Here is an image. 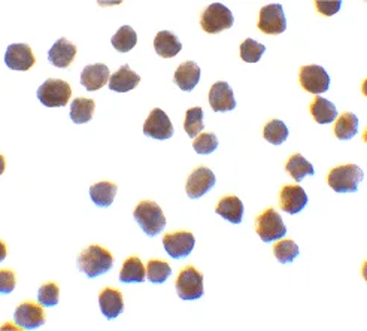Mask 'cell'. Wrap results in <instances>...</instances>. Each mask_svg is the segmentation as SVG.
<instances>
[{
  "label": "cell",
  "instance_id": "obj_14",
  "mask_svg": "<svg viewBox=\"0 0 367 331\" xmlns=\"http://www.w3.org/2000/svg\"><path fill=\"white\" fill-rule=\"evenodd\" d=\"M14 321L21 328L34 330L45 323V314L39 304L26 302L17 307L14 314Z\"/></svg>",
  "mask_w": 367,
  "mask_h": 331
},
{
  "label": "cell",
  "instance_id": "obj_13",
  "mask_svg": "<svg viewBox=\"0 0 367 331\" xmlns=\"http://www.w3.org/2000/svg\"><path fill=\"white\" fill-rule=\"evenodd\" d=\"M5 63L13 71L26 72L32 69L36 59L32 52V48L27 43H13L9 45L5 52Z\"/></svg>",
  "mask_w": 367,
  "mask_h": 331
},
{
  "label": "cell",
  "instance_id": "obj_38",
  "mask_svg": "<svg viewBox=\"0 0 367 331\" xmlns=\"http://www.w3.org/2000/svg\"><path fill=\"white\" fill-rule=\"evenodd\" d=\"M14 288H15L14 272L11 270L0 272V291H2V294H9Z\"/></svg>",
  "mask_w": 367,
  "mask_h": 331
},
{
  "label": "cell",
  "instance_id": "obj_17",
  "mask_svg": "<svg viewBox=\"0 0 367 331\" xmlns=\"http://www.w3.org/2000/svg\"><path fill=\"white\" fill-rule=\"evenodd\" d=\"M109 79H111L109 67L106 64H102V63L85 66L83 73H81V84L88 91L100 90L102 87H105L108 84Z\"/></svg>",
  "mask_w": 367,
  "mask_h": 331
},
{
  "label": "cell",
  "instance_id": "obj_9",
  "mask_svg": "<svg viewBox=\"0 0 367 331\" xmlns=\"http://www.w3.org/2000/svg\"><path fill=\"white\" fill-rule=\"evenodd\" d=\"M258 29L265 35H281L286 29V18L279 3L268 5L260 10Z\"/></svg>",
  "mask_w": 367,
  "mask_h": 331
},
{
  "label": "cell",
  "instance_id": "obj_33",
  "mask_svg": "<svg viewBox=\"0 0 367 331\" xmlns=\"http://www.w3.org/2000/svg\"><path fill=\"white\" fill-rule=\"evenodd\" d=\"M205 129L203 125V109L191 108L186 113V121H184V130L190 138H198L199 133Z\"/></svg>",
  "mask_w": 367,
  "mask_h": 331
},
{
  "label": "cell",
  "instance_id": "obj_34",
  "mask_svg": "<svg viewBox=\"0 0 367 331\" xmlns=\"http://www.w3.org/2000/svg\"><path fill=\"white\" fill-rule=\"evenodd\" d=\"M266 47L254 39H247L240 45V59L245 63H257L260 62L261 55L265 54Z\"/></svg>",
  "mask_w": 367,
  "mask_h": 331
},
{
  "label": "cell",
  "instance_id": "obj_20",
  "mask_svg": "<svg viewBox=\"0 0 367 331\" xmlns=\"http://www.w3.org/2000/svg\"><path fill=\"white\" fill-rule=\"evenodd\" d=\"M141 83V76L134 73L129 64L121 66L120 69L113 73L109 79V88L117 93H127L136 88Z\"/></svg>",
  "mask_w": 367,
  "mask_h": 331
},
{
  "label": "cell",
  "instance_id": "obj_5",
  "mask_svg": "<svg viewBox=\"0 0 367 331\" xmlns=\"http://www.w3.org/2000/svg\"><path fill=\"white\" fill-rule=\"evenodd\" d=\"M233 22H235V18H233L232 10L227 6H224L223 3L209 5L208 8H206V10L202 15V20H200L202 29L206 33H209V35H216V33H220L223 30L232 29Z\"/></svg>",
  "mask_w": 367,
  "mask_h": 331
},
{
  "label": "cell",
  "instance_id": "obj_3",
  "mask_svg": "<svg viewBox=\"0 0 367 331\" xmlns=\"http://www.w3.org/2000/svg\"><path fill=\"white\" fill-rule=\"evenodd\" d=\"M364 178V172L357 164L339 166L330 170L327 184L336 192H355Z\"/></svg>",
  "mask_w": 367,
  "mask_h": 331
},
{
  "label": "cell",
  "instance_id": "obj_31",
  "mask_svg": "<svg viewBox=\"0 0 367 331\" xmlns=\"http://www.w3.org/2000/svg\"><path fill=\"white\" fill-rule=\"evenodd\" d=\"M263 136L272 145H281L289 138V127L281 120H272L265 125Z\"/></svg>",
  "mask_w": 367,
  "mask_h": 331
},
{
  "label": "cell",
  "instance_id": "obj_16",
  "mask_svg": "<svg viewBox=\"0 0 367 331\" xmlns=\"http://www.w3.org/2000/svg\"><path fill=\"white\" fill-rule=\"evenodd\" d=\"M209 105L215 112H228L236 108L233 90L227 83H215L209 90Z\"/></svg>",
  "mask_w": 367,
  "mask_h": 331
},
{
  "label": "cell",
  "instance_id": "obj_22",
  "mask_svg": "<svg viewBox=\"0 0 367 331\" xmlns=\"http://www.w3.org/2000/svg\"><path fill=\"white\" fill-rule=\"evenodd\" d=\"M215 212L232 224H240L244 218V203L236 196L223 197Z\"/></svg>",
  "mask_w": 367,
  "mask_h": 331
},
{
  "label": "cell",
  "instance_id": "obj_26",
  "mask_svg": "<svg viewBox=\"0 0 367 331\" xmlns=\"http://www.w3.org/2000/svg\"><path fill=\"white\" fill-rule=\"evenodd\" d=\"M311 113L318 124H330L338 118V109L330 100L317 96L311 105Z\"/></svg>",
  "mask_w": 367,
  "mask_h": 331
},
{
  "label": "cell",
  "instance_id": "obj_21",
  "mask_svg": "<svg viewBox=\"0 0 367 331\" xmlns=\"http://www.w3.org/2000/svg\"><path fill=\"white\" fill-rule=\"evenodd\" d=\"M200 81V67L194 62L182 63L174 76V83L182 91H191L196 88Z\"/></svg>",
  "mask_w": 367,
  "mask_h": 331
},
{
  "label": "cell",
  "instance_id": "obj_8",
  "mask_svg": "<svg viewBox=\"0 0 367 331\" xmlns=\"http://www.w3.org/2000/svg\"><path fill=\"white\" fill-rule=\"evenodd\" d=\"M144 134L155 141H166L174 136V125H172L167 113L162 109H153L144 124Z\"/></svg>",
  "mask_w": 367,
  "mask_h": 331
},
{
  "label": "cell",
  "instance_id": "obj_23",
  "mask_svg": "<svg viewBox=\"0 0 367 331\" xmlns=\"http://www.w3.org/2000/svg\"><path fill=\"white\" fill-rule=\"evenodd\" d=\"M154 50L160 57H163V59H172V57L179 54V51L182 50V43L174 33L163 30L158 31L155 35Z\"/></svg>",
  "mask_w": 367,
  "mask_h": 331
},
{
  "label": "cell",
  "instance_id": "obj_30",
  "mask_svg": "<svg viewBox=\"0 0 367 331\" xmlns=\"http://www.w3.org/2000/svg\"><path fill=\"white\" fill-rule=\"evenodd\" d=\"M112 47L118 52H129L137 43L136 31L130 26H123L111 39Z\"/></svg>",
  "mask_w": 367,
  "mask_h": 331
},
{
  "label": "cell",
  "instance_id": "obj_4",
  "mask_svg": "<svg viewBox=\"0 0 367 331\" xmlns=\"http://www.w3.org/2000/svg\"><path fill=\"white\" fill-rule=\"evenodd\" d=\"M71 96L72 88L63 79H47L38 90V99L47 108L66 106Z\"/></svg>",
  "mask_w": 367,
  "mask_h": 331
},
{
  "label": "cell",
  "instance_id": "obj_29",
  "mask_svg": "<svg viewBox=\"0 0 367 331\" xmlns=\"http://www.w3.org/2000/svg\"><path fill=\"white\" fill-rule=\"evenodd\" d=\"M95 100L78 97L71 105V118L75 124H85L91 121L95 113Z\"/></svg>",
  "mask_w": 367,
  "mask_h": 331
},
{
  "label": "cell",
  "instance_id": "obj_1",
  "mask_svg": "<svg viewBox=\"0 0 367 331\" xmlns=\"http://www.w3.org/2000/svg\"><path fill=\"white\" fill-rule=\"evenodd\" d=\"M113 266V257L108 249L99 245L88 246L84 253L78 257V267L84 272L88 278H97L105 275Z\"/></svg>",
  "mask_w": 367,
  "mask_h": 331
},
{
  "label": "cell",
  "instance_id": "obj_6",
  "mask_svg": "<svg viewBox=\"0 0 367 331\" xmlns=\"http://www.w3.org/2000/svg\"><path fill=\"white\" fill-rule=\"evenodd\" d=\"M175 285L182 300H198L205 294L202 273L193 266L181 270Z\"/></svg>",
  "mask_w": 367,
  "mask_h": 331
},
{
  "label": "cell",
  "instance_id": "obj_36",
  "mask_svg": "<svg viewBox=\"0 0 367 331\" xmlns=\"http://www.w3.org/2000/svg\"><path fill=\"white\" fill-rule=\"evenodd\" d=\"M59 285L50 282V283H45L39 288L38 291V302L41 306L43 307H53L57 303H59Z\"/></svg>",
  "mask_w": 367,
  "mask_h": 331
},
{
  "label": "cell",
  "instance_id": "obj_32",
  "mask_svg": "<svg viewBox=\"0 0 367 331\" xmlns=\"http://www.w3.org/2000/svg\"><path fill=\"white\" fill-rule=\"evenodd\" d=\"M170 275H172V267L166 261H160V260L148 261L146 278L151 283H165Z\"/></svg>",
  "mask_w": 367,
  "mask_h": 331
},
{
  "label": "cell",
  "instance_id": "obj_28",
  "mask_svg": "<svg viewBox=\"0 0 367 331\" xmlns=\"http://www.w3.org/2000/svg\"><path fill=\"white\" fill-rule=\"evenodd\" d=\"M285 170L297 182H300L305 176H314L315 175L314 166L309 163L302 154L291 155L289 158V162H286V164H285Z\"/></svg>",
  "mask_w": 367,
  "mask_h": 331
},
{
  "label": "cell",
  "instance_id": "obj_11",
  "mask_svg": "<svg viewBox=\"0 0 367 331\" xmlns=\"http://www.w3.org/2000/svg\"><path fill=\"white\" fill-rule=\"evenodd\" d=\"M194 244H196V239H194L191 232L167 233L163 237V246L166 253L175 260L188 257L194 249Z\"/></svg>",
  "mask_w": 367,
  "mask_h": 331
},
{
  "label": "cell",
  "instance_id": "obj_35",
  "mask_svg": "<svg viewBox=\"0 0 367 331\" xmlns=\"http://www.w3.org/2000/svg\"><path fill=\"white\" fill-rule=\"evenodd\" d=\"M299 246L293 241H281L273 246V254L282 265L294 261L296 257H299Z\"/></svg>",
  "mask_w": 367,
  "mask_h": 331
},
{
  "label": "cell",
  "instance_id": "obj_18",
  "mask_svg": "<svg viewBox=\"0 0 367 331\" xmlns=\"http://www.w3.org/2000/svg\"><path fill=\"white\" fill-rule=\"evenodd\" d=\"M75 55H76L75 45L72 42H69L66 38H62L57 41L48 51V60L55 67L66 69V67L72 64Z\"/></svg>",
  "mask_w": 367,
  "mask_h": 331
},
{
  "label": "cell",
  "instance_id": "obj_7",
  "mask_svg": "<svg viewBox=\"0 0 367 331\" xmlns=\"http://www.w3.org/2000/svg\"><path fill=\"white\" fill-rule=\"evenodd\" d=\"M256 232L263 242H273L286 234V227L281 218V215L275 209H268L263 212L256 221Z\"/></svg>",
  "mask_w": 367,
  "mask_h": 331
},
{
  "label": "cell",
  "instance_id": "obj_39",
  "mask_svg": "<svg viewBox=\"0 0 367 331\" xmlns=\"http://www.w3.org/2000/svg\"><path fill=\"white\" fill-rule=\"evenodd\" d=\"M342 2H317V8L321 14H324L327 17L335 15L338 10L340 9Z\"/></svg>",
  "mask_w": 367,
  "mask_h": 331
},
{
  "label": "cell",
  "instance_id": "obj_10",
  "mask_svg": "<svg viewBox=\"0 0 367 331\" xmlns=\"http://www.w3.org/2000/svg\"><path fill=\"white\" fill-rule=\"evenodd\" d=\"M300 85L311 94L326 93L330 87V76L321 66H303L300 69Z\"/></svg>",
  "mask_w": 367,
  "mask_h": 331
},
{
  "label": "cell",
  "instance_id": "obj_25",
  "mask_svg": "<svg viewBox=\"0 0 367 331\" xmlns=\"http://www.w3.org/2000/svg\"><path fill=\"white\" fill-rule=\"evenodd\" d=\"M146 276V270L142 261L137 257H129L124 261L123 269L120 272V282L123 283H142Z\"/></svg>",
  "mask_w": 367,
  "mask_h": 331
},
{
  "label": "cell",
  "instance_id": "obj_15",
  "mask_svg": "<svg viewBox=\"0 0 367 331\" xmlns=\"http://www.w3.org/2000/svg\"><path fill=\"white\" fill-rule=\"evenodd\" d=\"M307 204V194L300 185H285L279 194V206L284 212L296 215Z\"/></svg>",
  "mask_w": 367,
  "mask_h": 331
},
{
  "label": "cell",
  "instance_id": "obj_19",
  "mask_svg": "<svg viewBox=\"0 0 367 331\" xmlns=\"http://www.w3.org/2000/svg\"><path fill=\"white\" fill-rule=\"evenodd\" d=\"M99 306L102 314L108 319H116L124 311L121 291L113 288H105L99 295Z\"/></svg>",
  "mask_w": 367,
  "mask_h": 331
},
{
  "label": "cell",
  "instance_id": "obj_12",
  "mask_svg": "<svg viewBox=\"0 0 367 331\" xmlns=\"http://www.w3.org/2000/svg\"><path fill=\"white\" fill-rule=\"evenodd\" d=\"M215 182H216V178L211 169L205 167V166L194 169L187 179V185H186L187 196L190 199H199L205 196V194L209 190H212Z\"/></svg>",
  "mask_w": 367,
  "mask_h": 331
},
{
  "label": "cell",
  "instance_id": "obj_2",
  "mask_svg": "<svg viewBox=\"0 0 367 331\" xmlns=\"http://www.w3.org/2000/svg\"><path fill=\"white\" fill-rule=\"evenodd\" d=\"M134 220L141 225L144 233L150 237L157 236L166 227V218L162 208L155 202L145 200L137 204L134 209Z\"/></svg>",
  "mask_w": 367,
  "mask_h": 331
},
{
  "label": "cell",
  "instance_id": "obj_37",
  "mask_svg": "<svg viewBox=\"0 0 367 331\" xmlns=\"http://www.w3.org/2000/svg\"><path fill=\"white\" fill-rule=\"evenodd\" d=\"M194 151L202 155L212 154L218 148V139L214 133H202L193 142Z\"/></svg>",
  "mask_w": 367,
  "mask_h": 331
},
{
  "label": "cell",
  "instance_id": "obj_24",
  "mask_svg": "<svg viewBox=\"0 0 367 331\" xmlns=\"http://www.w3.org/2000/svg\"><path fill=\"white\" fill-rule=\"evenodd\" d=\"M118 187L112 182H97L90 187V197L100 208H108L117 196Z\"/></svg>",
  "mask_w": 367,
  "mask_h": 331
},
{
  "label": "cell",
  "instance_id": "obj_27",
  "mask_svg": "<svg viewBox=\"0 0 367 331\" xmlns=\"http://www.w3.org/2000/svg\"><path fill=\"white\" fill-rule=\"evenodd\" d=\"M359 133V118L351 112H343L335 124V134L339 141H349Z\"/></svg>",
  "mask_w": 367,
  "mask_h": 331
}]
</instances>
